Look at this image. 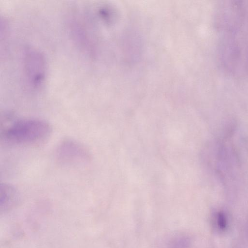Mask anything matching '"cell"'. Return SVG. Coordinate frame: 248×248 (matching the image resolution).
I'll list each match as a JSON object with an SVG mask.
<instances>
[{
    "instance_id": "6da1fadb",
    "label": "cell",
    "mask_w": 248,
    "mask_h": 248,
    "mask_svg": "<svg viewBox=\"0 0 248 248\" xmlns=\"http://www.w3.org/2000/svg\"><path fill=\"white\" fill-rule=\"evenodd\" d=\"M52 129L50 124L38 119H24L15 122L4 132L9 142L20 145L41 143L49 138Z\"/></svg>"
},
{
    "instance_id": "3957f363",
    "label": "cell",
    "mask_w": 248,
    "mask_h": 248,
    "mask_svg": "<svg viewBox=\"0 0 248 248\" xmlns=\"http://www.w3.org/2000/svg\"><path fill=\"white\" fill-rule=\"evenodd\" d=\"M41 55L33 51L26 54L27 73L33 85H39L44 77V64Z\"/></svg>"
},
{
    "instance_id": "7a4b0ae2",
    "label": "cell",
    "mask_w": 248,
    "mask_h": 248,
    "mask_svg": "<svg viewBox=\"0 0 248 248\" xmlns=\"http://www.w3.org/2000/svg\"><path fill=\"white\" fill-rule=\"evenodd\" d=\"M56 160L61 165L67 167H78L91 160L88 150L80 142L65 139L57 146L55 151Z\"/></svg>"
},
{
    "instance_id": "277c9868",
    "label": "cell",
    "mask_w": 248,
    "mask_h": 248,
    "mask_svg": "<svg viewBox=\"0 0 248 248\" xmlns=\"http://www.w3.org/2000/svg\"><path fill=\"white\" fill-rule=\"evenodd\" d=\"M19 195L15 186L8 183L0 186V208L1 212H5L14 207L18 202Z\"/></svg>"
}]
</instances>
